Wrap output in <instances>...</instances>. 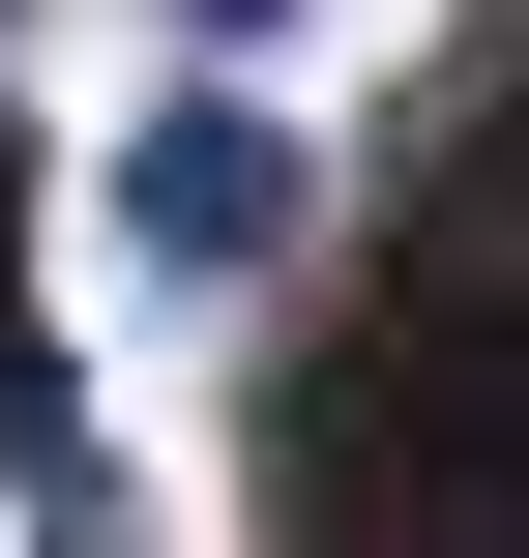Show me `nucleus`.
<instances>
[{"mask_svg": "<svg viewBox=\"0 0 529 558\" xmlns=\"http://www.w3.org/2000/svg\"><path fill=\"white\" fill-rule=\"evenodd\" d=\"M147 29H177V59H294L324 0H147Z\"/></svg>", "mask_w": 529, "mask_h": 558, "instance_id": "7ed1b4c3", "label": "nucleus"}, {"mask_svg": "<svg viewBox=\"0 0 529 558\" xmlns=\"http://www.w3.org/2000/svg\"><path fill=\"white\" fill-rule=\"evenodd\" d=\"M0 471H29V500H88V383H59L29 324H0Z\"/></svg>", "mask_w": 529, "mask_h": 558, "instance_id": "f03ea898", "label": "nucleus"}, {"mask_svg": "<svg viewBox=\"0 0 529 558\" xmlns=\"http://www.w3.org/2000/svg\"><path fill=\"white\" fill-rule=\"evenodd\" d=\"M88 235H118L147 294H265V265L324 235V177H294V118H265V88H147V118L88 147Z\"/></svg>", "mask_w": 529, "mask_h": 558, "instance_id": "f257e3e1", "label": "nucleus"}, {"mask_svg": "<svg viewBox=\"0 0 529 558\" xmlns=\"http://www.w3.org/2000/svg\"><path fill=\"white\" fill-rule=\"evenodd\" d=\"M59 558H88V530H59Z\"/></svg>", "mask_w": 529, "mask_h": 558, "instance_id": "39448f33", "label": "nucleus"}, {"mask_svg": "<svg viewBox=\"0 0 529 558\" xmlns=\"http://www.w3.org/2000/svg\"><path fill=\"white\" fill-rule=\"evenodd\" d=\"M0 324H29V118H0Z\"/></svg>", "mask_w": 529, "mask_h": 558, "instance_id": "20e7f679", "label": "nucleus"}]
</instances>
